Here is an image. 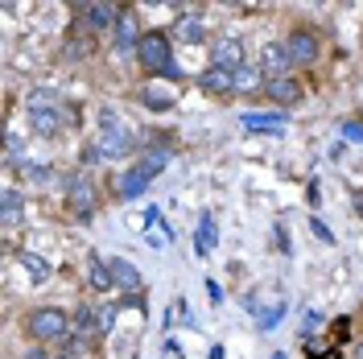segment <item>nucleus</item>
I'll use <instances>...</instances> for the list:
<instances>
[{
  "label": "nucleus",
  "mask_w": 363,
  "mask_h": 359,
  "mask_svg": "<svg viewBox=\"0 0 363 359\" xmlns=\"http://www.w3.org/2000/svg\"><path fill=\"white\" fill-rule=\"evenodd\" d=\"M25 331H29V338H38V343H58V347H67L70 338H74V322H70V314H62L58 306H42V310H33V314L25 318Z\"/></svg>",
  "instance_id": "1"
},
{
  "label": "nucleus",
  "mask_w": 363,
  "mask_h": 359,
  "mask_svg": "<svg viewBox=\"0 0 363 359\" xmlns=\"http://www.w3.org/2000/svg\"><path fill=\"white\" fill-rule=\"evenodd\" d=\"M165 161H169V153H149L145 161H136V165H128L120 178H116V190H120V199H140L149 186H153V178H157L161 170H165Z\"/></svg>",
  "instance_id": "2"
},
{
  "label": "nucleus",
  "mask_w": 363,
  "mask_h": 359,
  "mask_svg": "<svg viewBox=\"0 0 363 359\" xmlns=\"http://www.w3.org/2000/svg\"><path fill=\"white\" fill-rule=\"evenodd\" d=\"M136 58H140V67L153 70V74H165V79H182V70L174 67V54H169V38L161 33V29H149L140 45H136Z\"/></svg>",
  "instance_id": "3"
},
{
  "label": "nucleus",
  "mask_w": 363,
  "mask_h": 359,
  "mask_svg": "<svg viewBox=\"0 0 363 359\" xmlns=\"http://www.w3.org/2000/svg\"><path fill=\"white\" fill-rule=\"evenodd\" d=\"M104 120H108V128H104V136L91 145L83 158L87 161H99V158H124L128 149L136 145V136H133V128H124V124H116V116L112 112H104Z\"/></svg>",
  "instance_id": "4"
},
{
  "label": "nucleus",
  "mask_w": 363,
  "mask_h": 359,
  "mask_svg": "<svg viewBox=\"0 0 363 359\" xmlns=\"http://www.w3.org/2000/svg\"><path fill=\"white\" fill-rule=\"evenodd\" d=\"M211 67H219V70L248 67V62H244V42H240V38H227V42H219L215 50H211Z\"/></svg>",
  "instance_id": "5"
},
{
  "label": "nucleus",
  "mask_w": 363,
  "mask_h": 359,
  "mask_svg": "<svg viewBox=\"0 0 363 359\" xmlns=\"http://www.w3.org/2000/svg\"><path fill=\"white\" fill-rule=\"evenodd\" d=\"M285 50H289V58H294V62L306 67V62H314V58H318V38L310 33V29H294V33H289V42H285Z\"/></svg>",
  "instance_id": "6"
},
{
  "label": "nucleus",
  "mask_w": 363,
  "mask_h": 359,
  "mask_svg": "<svg viewBox=\"0 0 363 359\" xmlns=\"http://www.w3.org/2000/svg\"><path fill=\"white\" fill-rule=\"evenodd\" d=\"M67 202H70V211L79 215V219H87L91 211H95V190H91V182H83V178H70L67 182Z\"/></svg>",
  "instance_id": "7"
},
{
  "label": "nucleus",
  "mask_w": 363,
  "mask_h": 359,
  "mask_svg": "<svg viewBox=\"0 0 363 359\" xmlns=\"http://www.w3.org/2000/svg\"><path fill=\"white\" fill-rule=\"evenodd\" d=\"M240 124H244L248 133H264V136L285 133V116H277V112H244Z\"/></svg>",
  "instance_id": "8"
},
{
  "label": "nucleus",
  "mask_w": 363,
  "mask_h": 359,
  "mask_svg": "<svg viewBox=\"0 0 363 359\" xmlns=\"http://www.w3.org/2000/svg\"><path fill=\"white\" fill-rule=\"evenodd\" d=\"M289 50L285 45H277V42H269L264 50H260V70L264 74H272V79H285V70H289Z\"/></svg>",
  "instance_id": "9"
},
{
  "label": "nucleus",
  "mask_w": 363,
  "mask_h": 359,
  "mask_svg": "<svg viewBox=\"0 0 363 359\" xmlns=\"http://www.w3.org/2000/svg\"><path fill=\"white\" fill-rule=\"evenodd\" d=\"M79 13H83L87 29H108V25L120 21V9H116V4H83Z\"/></svg>",
  "instance_id": "10"
},
{
  "label": "nucleus",
  "mask_w": 363,
  "mask_h": 359,
  "mask_svg": "<svg viewBox=\"0 0 363 359\" xmlns=\"http://www.w3.org/2000/svg\"><path fill=\"white\" fill-rule=\"evenodd\" d=\"M25 108H29V116H38V112H62L58 91H54V87H33L29 95H25Z\"/></svg>",
  "instance_id": "11"
},
{
  "label": "nucleus",
  "mask_w": 363,
  "mask_h": 359,
  "mask_svg": "<svg viewBox=\"0 0 363 359\" xmlns=\"http://www.w3.org/2000/svg\"><path fill=\"white\" fill-rule=\"evenodd\" d=\"M140 25H136L133 13H120V21H116V42H120V50H136L140 45Z\"/></svg>",
  "instance_id": "12"
},
{
  "label": "nucleus",
  "mask_w": 363,
  "mask_h": 359,
  "mask_svg": "<svg viewBox=\"0 0 363 359\" xmlns=\"http://www.w3.org/2000/svg\"><path fill=\"white\" fill-rule=\"evenodd\" d=\"M231 83H235V91H260V87H269V79H264V70L260 67H240V70H231Z\"/></svg>",
  "instance_id": "13"
},
{
  "label": "nucleus",
  "mask_w": 363,
  "mask_h": 359,
  "mask_svg": "<svg viewBox=\"0 0 363 359\" xmlns=\"http://www.w3.org/2000/svg\"><path fill=\"white\" fill-rule=\"evenodd\" d=\"M108 269H112V281L120 285V289H140V272H136L128 260L112 256V260H108Z\"/></svg>",
  "instance_id": "14"
},
{
  "label": "nucleus",
  "mask_w": 363,
  "mask_h": 359,
  "mask_svg": "<svg viewBox=\"0 0 363 359\" xmlns=\"http://www.w3.org/2000/svg\"><path fill=\"white\" fill-rule=\"evenodd\" d=\"M21 211H25V194L21 190H4V202H0V219H4V227L21 223Z\"/></svg>",
  "instance_id": "15"
},
{
  "label": "nucleus",
  "mask_w": 363,
  "mask_h": 359,
  "mask_svg": "<svg viewBox=\"0 0 363 359\" xmlns=\"http://www.w3.org/2000/svg\"><path fill=\"white\" fill-rule=\"evenodd\" d=\"M199 87L211 91V95H227V91H235V83H231V70H219V67H211L199 79Z\"/></svg>",
  "instance_id": "16"
},
{
  "label": "nucleus",
  "mask_w": 363,
  "mask_h": 359,
  "mask_svg": "<svg viewBox=\"0 0 363 359\" xmlns=\"http://www.w3.org/2000/svg\"><path fill=\"white\" fill-rule=\"evenodd\" d=\"M269 95L277 104H297L301 99V83H294V79H269Z\"/></svg>",
  "instance_id": "17"
},
{
  "label": "nucleus",
  "mask_w": 363,
  "mask_h": 359,
  "mask_svg": "<svg viewBox=\"0 0 363 359\" xmlns=\"http://www.w3.org/2000/svg\"><path fill=\"white\" fill-rule=\"evenodd\" d=\"M29 128L38 136H58V128H62V112H38L29 116Z\"/></svg>",
  "instance_id": "18"
},
{
  "label": "nucleus",
  "mask_w": 363,
  "mask_h": 359,
  "mask_svg": "<svg viewBox=\"0 0 363 359\" xmlns=\"http://www.w3.org/2000/svg\"><path fill=\"white\" fill-rule=\"evenodd\" d=\"M140 104L153 108V112H165V108H174L178 99H174V91H165V87H145L140 91Z\"/></svg>",
  "instance_id": "19"
},
{
  "label": "nucleus",
  "mask_w": 363,
  "mask_h": 359,
  "mask_svg": "<svg viewBox=\"0 0 363 359\" xmlns=\"http://www.w3.org/2000/svg\"><path fill=\"white\" fill-rule=\"evenodd\" d=\"M74 335L79 338H91V335H99V322H95V310L91 306H83V310H74Z\"/></svg>",
  "instance_id": "20"
},
{
  "label": "nucleus",
  "mask_w": 363,
  "mask_h": 359,
  "mask_svg": "<svg viewBox=\"0 0 363 359\" xmlns=\"http://www.w3.org/2000/svg\"><path fill=\"white\" fill-rule=\"evenodd\" d=\"M174 29H178L182 42H203V38H206V29H203V21H199V17H182Z\"/></svg>",
  "instance_id": "21"
},
{
  "label": "nucleus",
  "mask_w": 363,
  "mask_h": 359,
  "mask_svg": "<svg viewBox=\"0 0 363 359\" xmlns=\"http://www.w3.org/2000/svg\"><path fill=\"white\" fill-rule=\"evenodd\" d=\"M215 219L211 215H203V223H199V256H211V248H215Z\"/></svg>",
  "instance_id": "22"
},
{
  "label": "nucleus",
  "mask_w": 363,
  "mask_h": 359,
  "mask_svg": "<svg viewBox=\"0 0 363 359\" xmlns=\"http://www.w3.org/2000/svg\"><path fill=\"white\" fill-rule=\"evenodd\" d=\"M21 269L29 272V281H50V265H45L42 256H29V252H25V256H21Z\"/></svg>",
  "instance_id": "23"
},
{
  "label": "nucleus",
  "mask_w": 363,
  "mask_h": 359,
  "mask_svg": "<svg viewBox=\"0 0 363 359\" xmlns=\"http://www.w3.org/2000/svg\"><path fill=\"white\" fill-rule=\"evenodd\" d=\"M91 285L95 289H112V269H108V260H91Z\"/></svg>",
  "instance_id": "24"
},
{
  "label": "nucleus",
  "mask_w": 363,
  "mask_h": 359,
  "mask_svg": "<svg viewBox=\"0 0 363 359\" xmlns=\"http://www.w3.org/2000/svg\"><path fill=\"white\" fill-rule=\"evenodd\" d=\"M145 223H149V227H165V219H161V211H157V206H149V215H145ZM153 244H169V236H165V231H161V236L153 231Z\"/></svg>",
  "instance_id": "25"
},
{
  "label": "nucleus",
  "mask_w": 363,
  "mask_h": 359,
  "mask_svg": "<svg viewBox=\"0 0 363 359\" xmlns=\"http://www.w3.org/2000/svg\"><path fill=\"white\" fill-rule=\"evenodd\" d=\"M95 322H99V335H108L112 322H116V306H99V310H95Z\"/></svg>",
  "instance_id": "26"
},
{
  "label": "nucleus",
  "mask_w": 363,
  "mask_h": 359,
  "mask_svg": "<svg viewBox=\"0 0 363 359\" xmlns=\"http://www.w3.org/2000/svg\"><path fill=\"white\" fill-rule=\"evenodd\" d=\"M310 227H314V236H318V240H326V244H335V231H330V227L322 223V219H310Z\"/></svg>",
  "instance_id": "27"
},
{
  "label": "nucleus",
  "mask_w": 363,
  "mask_h": 359,
  "mask_svg": "<svg viewBox=\"0 0 363 359\" xmlns=\"http://www.w3.org/2000/svg\"><path fill=\"white\" fill-rule=\"evenodd\" d=\"M342 133H347V140H359V145H363V120H351V124H342Z\"/></svg>",
  "instance_id": "28"
},
{
  "label": "nucleus",
  "mask_w": 363,
  "mask_h": 359,
  "mask_svg": "<svg viewBox=\"0 0 363 359\" xmlns=\"http://www.w3.org/2000/svg\"><path fill=\"white\" fill-rule=\"evenodd\" d=\"M25 359H54V355H50V351H42V347H33V351H29Z\"/></svg>",
  "instance_id": "29"
},
{
  "label": "nucleus",
  "mask_w": 363,
  "mask_h": 359,
  "mask_svg": "<svg viewBox=\"0 0 363 359\" xmlns=\"http://www.w3.org/2000/svg\"><path fill=\"white\" fill-rule=\"evenodd\" d=\"M322 359H342V355H339V351H326V355H322Z\"/></svg>",
  "instance_id": "30"
},
{
  "label": "nucleus",
  "mask_w": 363,
  "mask_h": 359,
  "mask_svg": "<svg viewBox=\"0 0 363 359\" xmlns=\"http://www.w3.org/2000/svg\"><path fill=\"white\" fill-rule=\"evenodd\" d=\"M355 359H363V343H359V351H355Z\"/></svg>",
  "instance_id": "31"
},
{
  "label": "nucleus",
  "mask_w": 363,
  "mask_h": 359,
  "mask_svg": "<svg viewBox=\"0 0 363 359\" xmlns=\"http://www.w3.org/2000/svg\"><path fill=\"white\" fill-rule=\"evenodd\" d=\"M272 359H285V355H272Z\"/></svg>",
  "instance_id": "32"
}]
</instances>
